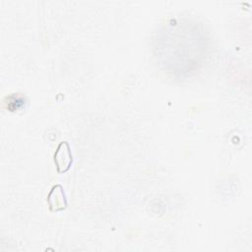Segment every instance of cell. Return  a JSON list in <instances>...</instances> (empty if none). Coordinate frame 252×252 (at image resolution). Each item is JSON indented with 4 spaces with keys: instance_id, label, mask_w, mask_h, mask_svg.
Instances as JSON below:
<instances>
[{
    "instance_id": "6da1fadb",
    "label": "cell",
    "mask_w": 252,
    "mask_h": 252,
    "mask_svg": "<svg viewBox=\"0 0 252 252\" xmlns=\"http://www.w3.org/2000/svg\"><path fill=\"white\" fill-rule=\"evenodd\" d=\"M54 162L56 164V168L59 173H63L69 170L73 162V158H72V152L68 142L63 141L59 144L54 154Z\"/></svg>"
}]
</instances>
